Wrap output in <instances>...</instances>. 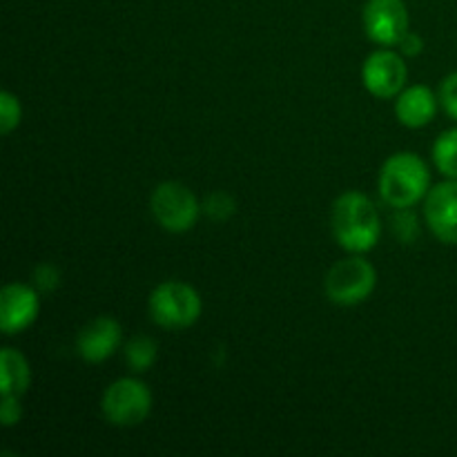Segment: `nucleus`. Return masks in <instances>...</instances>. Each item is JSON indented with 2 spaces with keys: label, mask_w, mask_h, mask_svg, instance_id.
<instances>
[{
  "label": "nucleus",
  "mask_w": 457,
  "mask_h": 457,
  "mask_svg": "<svg viewBox=\"0 0 457 457\" xmlns=\"http://www.w3.org/2000/svg\"><path fill=\"white\" fill-rule=\"evenodd\" d=\"M424 217L431 232L442 244L457 245V179L428 190Z\"/></svg>",
  "instance_id": "9"
},
{
  "label": "nucleus",
  "mask_w": 457,
  "mask_h": 457,
  "mask_svg": "<svg viewBox=\"0 0 457 457\" xmlns=\"http://www.w3.org/2000/svg\"><path fill=\"white\" fill-rule=\"evenodd\" d=\"M120 342H123V330L119 321L112 317H96L79 333L76 351L89 364H101L107 357L114 355Z\"/></svg>",
  "instance_id": "11"
},
{
  "label": "nucleus",
  "mask_w": 457,
  "mask_h": 457,
  "mask_svg": "<svg viewBox=\"0 0 457 457\" xmlns=\"http://www.w3.org/2000/svg\"><path fill=\"white\" fill-rule=\"evenodd\" d=\"M38 293L25 284H7L0 293V328L4 335H16L29 328L38 317Z\"/></svg>",
  "instance_id": "10"
},
{
  "label": "nucleus",
  "mask_w": 457,
  "mask_h": 457,
  "mask_svg": "<svg viewBox=\"0 0 457 457\" xmlns=\"http://www.w3.org/2000/svg\"><path fill=\"white\" fill-rule=\"evenodd\" d=\"M378 286V270L364 257H348L335 263L324 281L326 295L337 306H357L366 302Z\"/></svg>",
  "instance_id": "4"
},
{
  "label": "nucleus",
  "mask_w": 457,
  "mask_h": 457,
  "mask_svg": "<svg viewBox=\"0 0 457 457\" xmlns=\"http://www.w3.org/2000/svg\"><path fill=\"white\" fill-rule=\"evenodd\" d=\"M22 119V107L18 96H13L12 92L0 94V129L3 134H9L12 129H16L21 125Z\"/></svg>",
  "instance_id": "17"
},
{
  "label": "nucleus",
  "mask_w": 457,
  "mask_h": 457,
  "mask_svg": "<svg viewBox=\"0 0 457 457\" xmlns=\"http://www.w3.org/2000/svg\"><path fill=\"white\" fill-rule=\"evenodd\" d=\"M440 103L446 114L457 120V71L446 76L440 85Z\"/></svg>",
  "instance_id": "20"
},
{
  "label": "nucleus",
  "mask_w": 457,
  "mask_h": 457,
  "mask_svg": "<svg viewBox=\"0 0 457 457\" xmlns=\"http://www.w3.org/2000/svg\"><path fill=\"white\" fill-rule=\"evenodd\" d=\"M330 223H333L335 241L353 254L373 250L382 235V221L373 201L355 190L344 192L335 201Z\"/></svg>",
  "instance_id": "1"
},
{
  "label": "nucleus",
  "mask_w": 457,
  "mask_h": 457,
  "mask_svg": "<svg viewBox=\"0 0 457 457\" xmlns=\"http://www.w3.org/2000/svg\"><path fill=\"white\" fill-rule=\"evenodd\" d=\"M431 174L413 152H397L379 172V195L391 208H411L428 195Z\"/></svg>",
  "instance_id": "2"
},
{
  "label": "nucleus",
  "mask_w": 457,
  "mask_h": 457,
  "mask_svg": "<svg viewBox=\"0 0 457 457\" xmlns=\"http://www.w3.org/2000/svg\"><path fill=\"white\" fill-rule=\"evenodd\" d=\"M437 98L427 85H413L404 89L395 101V114L404 128L418 129L436 119Z\"/></svg>",
  "instance_id": "12"
},
{
  "label": "nucleus",
  "mask_w": 457,
  "mask_h": 457,
  "mask_svg": "<svg viewBox=\"0 0 457 457\" xmlns=\"http://www.w3.org/2000/svg\"><path fill=\"white\" fill-rule=\"evenodd\" d=\"M21 402L16 395H3V406H0V420H3V427H13L16 422H21Z\"/></svg>",
  "instance_id": "21"
},
{
  "label": "nucleus",
  "mask_w": 457,
  "mask_h": 457,
  "mask_svg": "<svg viewBox=\"0 0 457 457\" xmlns=\"http://www.w3.org/2000/svg\"><path fill=\"white\" fill-rule=\"evenodd\" d=\"M364 87L378 98H393L404 89L406 65L393 49H378L361 65Z\"/></svg>",
  "instance_id": "8"
},
{
  "label": "nucleus",
  "mask_w": 457,
  "mask_h": 457,
  "mask_svg": "<svg viewBox=\"0 0 457 457\" xmlns=\"http://www.w3.org/2000/svg\"><path fill=\"white\" fill-rule=\"evenodd\" d=\"M397 45H400L402 54H406V56H418V54H422V47H424L422 38H420L415 31H406Z\"/></svg>",
  "instance_id": "22"
},
{
  "label": "nucleus",
  "mask_w": 457,
  "mask_h": 457,
  "mask_svg": "<svg viewBox=\"0 0 457 457\" xmlns=\"http://www.w3.org/2000/svg\"><path fill=\"white\" fill-rule=\"evenodd\" d=\"M58 284H61V272L52 263H40L34 270V286L40 293H52L58 288Z\"/></svg>",
  "instance_id": "19"
},
{
  "label": "nucleus",
  "mask_w": 457,
  "mask_h": 457,
  "mask_svg": "<svg viewBox=\"0 0 457 457\" xmlns=\"http://www.w3.org/2000/svg\"><path fill=\"white\" fill-rule=\"evenodd\" d=\"M31 382L29 364L16 348H3L0 353V391L3 395L21 397Z\"/></svg>",
  "instance_id": "13"
},
{
  "label": "nucleus",
  "mask_w": 457,
  "mask_h": 457,
  "mask_svg": "<svg viewBox=\"0 0 457 457\" xmlns=\"http://www.w3.org/2000/svg\"><path fill=\"white\" fill-rule=\"evenodd\" d=\"M393 230L402 244H413L420 235L418 219L413 212H409V208H397L395 217H393Z\"/></svg>",
  "instance_id": "18"
},
{
  "label": "nucleus",
  "mask_w": 457,
  "mask_h": 457,
  "mask_svg": "<svg viewBox=\"0 0 457 457\" xmlns=\"http://www.w3.org/2000/svg\"><path fill=\"white\" fill-rule=\"evenodd\" d=\"M433 163L445 177L457 179V128L446 129L433 145Z\"/></svg>",
  "instance_id": "15"
},
{
  "label": "nucleus",
  "mask_w": 457,
  "mask_h": 457,
  "mask_svg": "<svg viewBox=\"0 0 457 457\" xmlns=\"http://www.w3.org/2000/svg\"><path fill=\"white\" fill-rule=\"evenodd\" d=\"M364 29L373 43L393 47L409 31V9L404 0H366Z\"/></svg>",
  "instance_id": "7"
},
{
  "label": "nucleus",
  "mask_w": 457,
  "mask_h": 457,
  "mask_svg": "<svg viewBox=\"0 0 457 457\" xmlns=\"http://www.w3.org/2000/svg\"><path fill=\"white\" fill-rule=\"evenodd\" d=\"M152 214L163 230L181 235L196 223L199 214L204 212L199 199L187 186L179 181H165L154 187L150 199Z\"/></svg>",
  "instance_id": "5"
},
{
  "label": "nucleus",
  "mask_w": 457,
  "mask_h": 457,
  "mask_svg": "<svg viewBox=\"0 0 457 457\" xmlns=\"http://www.w3.org/2000/svg\"><path fill=\"white\" fill-rule=\"evenodd\" d=\"M201 208H204L205 217H210L212 221H228L235 214L237 204L228 192H212Z\"/></svg>",
  "instance_id": "16"
},
{
  "label": "nucleus",
  "mask_w": 457,
  "mask_h": 457,
  "mask_svg": "<svg viewBox=\"0 0 457 457\" xmlns=\"http://www.w3.org/2000/svg\"><path fill=\"white\" fill-rule=\"evenodd\" d=\"M150 315L154 324L170 330L190 328L204 311L199 293L183 281H163L150 295Z\"/></svg>",
  "instance_id": "3"
},
{
  "label": "nucleus",
  "mask_w": 457,
  "mask_h": 457,
  "mask_svg": "<svg viewBox=\"0 0 457 457\" xmlns=\"http://www.w3.org/2000/svg\"><path fill=\"white\" fill-rule=\"evenodd\" d=\"M156 355H159V346L147 335H134L128 344H125V360L132 366L134 373H145L154 366Z\"/></svg>",
  "instance_id": "14"
},
{
  "label": "nucleus",
  "mask_w": 457,
  "mask_h": 457,
  "mask_svg": "<svg viewBox=\"0 0 457 457\" xmlns=\"http://www.w3.org/2000/svg\"><path fill=\"white\" fill-rule=\"evenodd\" d=\"M103 418L120 428L138 427L152 411V393L143 382L132 378L116 379L107 386L101 400Z\"/></svg>",
  "instance_id": "6"
}]
</instances>
